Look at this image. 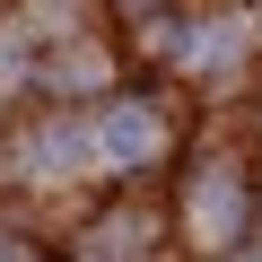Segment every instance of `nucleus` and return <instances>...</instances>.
I'll use <instances>...</instances> for the list:
<instances>
[{
  "label": "nucleus",
  "mask_w": 262,
  "mask_h": 262,
  "mask_svg": "<svg viewBox=\"0 0 262 262\" xmlns=\"http://www.w3.org/2000/svg\"><path fill=\"white\" fill-rule=\"evenodd\" d=\"M227 44H236V27H227V18H210V27H192L184 44H166V53H184V61H219Z\"/></svg>",
  "instance_id": "4"
},
{
  "label": "nucleus",
  "mask_w": 262,
  "mask_h": 262,
  "mask_svg": "<svg viewBox=\"0 0 262 262\" xmlns=\"http://www.w3.org/2000/svg\"><path fill=\"white\" fill-rule=\"evenodd\" d=\"M88 149H96V131H70V122H53V131H35V140H27V166H44V175H53V166H79Z\"/></svg>",
  "instance_id": "3"
},
{
  "label": "nucleus",
  "mask_w": 262,
  "mask_h": 262,
  "mask_svg": "<svg viewBox=\"0 0 262 262\" xmlns=\"http://www.w3.org/2000/svg\"><path fill=\"white\" fill-rule=\"evenodd\" d=\"M192 227H201L210 245H219V236L236 227V175H227V166H210V184L192 192Z\"/></svg>",
  "instance_id": "2"
},
{
  "label": "nucleus",
  "mask_w": 262,
  "mask_h": 262,
  "mask_svg": "<svg viewBox=\"0 0 262 262\" xmlns=\"http://www.w3.org/2000/svg\"><path fill=\"white\" fill-rule=\"evenodd\" d=\"M149 149H158V114H149V105H105V122H96V158L140 166Z\"/></svg>",
  "instance_id": "1"
}]
</instances>
